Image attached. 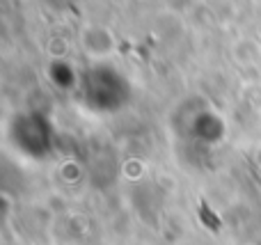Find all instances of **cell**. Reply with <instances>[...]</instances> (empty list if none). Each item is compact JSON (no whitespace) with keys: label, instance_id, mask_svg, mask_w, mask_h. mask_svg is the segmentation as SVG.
Listing matches in <instances>:
<instances>
[{"label":"cell","instance_id":"1","mask_svg":"<svg viewBox=\"0 0 261 245\" xmlns=\"http://www.w3.org/2000/svg\"><path fill=\"white\" fill-rule=\"evenodd\" d=\"M78 96L81 103L94 115H110L128 103L130 83L117 67L108 62H96L83 73Z\"/></svg>","mask_w":261,"mask_h":245},{"label":"cell","instance_id":"2","mask_svg":"<svg viewBox=\"0 0 261 245\" xmlns=\"http://www.w3.org/2000/svg\"><path fill=\"white\" fill-rule=\"evenodd\" d=\"M9 138H12L14 147L28 158H44L53 147V124L48 117H44L37 110L30 113H18L12 119L9 126Z\"/></svg>","mask_w":261,"mask_h":245},{"label":"cell","instance_id":"3","mask_svg":"<svg viewBox=\"0 0 261 245\" xmlns=\"http://www.w3.org/2000/svg\"><path fill=\"white\" fill-rule=\"evenodd\" d=\"M48 3H53V5H69V3H73V0H48Z\"/></svg>","mask_w":261,"mask_h":245}]
</instances>
